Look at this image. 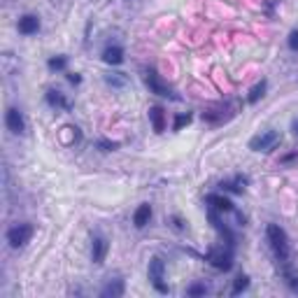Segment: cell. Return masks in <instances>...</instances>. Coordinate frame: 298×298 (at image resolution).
Returning a JSON list of instances; mask_svg holds the SVG:
<instances>
[{"label": "cell", "instance_id": "obj_1", "mask_svg": "<svg viewBox=\"0 0 298 298\" xmlns=\"http://www.w3.org/2000/svg\"><path fill=\"white\" fill-rule=\"evenodd\" d=\"M266 236H268V242H270V250H272V254H275V258H278L280 264H289L292 247H289V238H286L284 228L278 226V224H268Z\"/></svg>", "mask_w": 298, "mask_h": 298}, {"label": "cell", "instance_id": "obj_2", "mask_svg": "<svg viewBox=\"0 0 298 298\" xmlns=\"http://www.w3.org/2000/svg\"><path fill=\"white\" fill-rule=\"evenodd\" d=\"M147 278H149V282L154 284V289L158 294H168V284L163 282V280H166V264H163L158 256H154L152 261H149Z\"/></svg>", "mask_w": 298, "mask_h": 298}, {"label": "cell", "instance_id": "obj_3", "mask_svg": "<svg viewBox=\"0 0 298 298\" xmlns=\"http://www.w3.org/2000/svg\"><path fill=\"white\" fill-rule=\"evenodd\" d=\"M233 247H226V250H224V247H214V250H210L208 252V264L212 266V268H217V270H230V268H233Z\"/></svg>", "mask_w": 298, "mask_h": 298}, {"label": "cell", "instance_id": "obj_4", "mask_svg": "<svg viewBox=\"0 0 298 298\" xmlns=\"http://www.w3.org/2000/svg\"><path fill=\"white\" fill-rule=\"evenodd\" d=\"M280 144V133L278 130H264L250 140V149L252 152H270Z\"/></svg>", "mask_w": 298, "mask_h": 298}, {"label": "cell", "instance_id": "obj_5", "mask_svg": "<svg viewBox=\"0 0 298 298\" xmlns=\"http://www.w3.org/2000/svg\"><path fill=\"white\" fill-rule=\"evenodd\" d=\"M30 238H33V226L30 224H16V226H12V228L7 230V242L14 250L24 247Z\"/></svg>", "mask_w": 298, "mask_h": 298}, {"label": "cell", "instance_id": "obj_6", "mask_svg": "<svg viewBox=\"0 0 298 298\" xmlns=\"http://www.w3.org/2000/svg\"><path fill=\"white\" fill-rule=\"evenodd\" d=\"M5 124H7V128L12 130L14 136H21V133L26 130V122H24V114H21L16 108H7V112H5Z\"/></svg>", "mask_w": 298, "mask_h": 298}, {"label": "cell", "instance_id": "obj_7", "mask_svg": "<svg viewBox=\"0 0 298 298\" xmlns=\"http://www.w3.org/2000/svg\"><path fill=\"white\" fill-rule=\"evenodd\" d=\"M144 82H147V86H149V91H152V94H156V96H170V86L161 80V74L156 72V70H149L147 77H144Z\"/></svg>", "mask_w": 298, "mask_h": 298}, {"label": "cell", "instance_id": "obj_8", "mask_svg": "<svg viewBox=\"0 0 298 298\" xmlns=\"http://www.w3.org/2000/svg\"><path fill=\"white\" fill-rule=\"evenodd\" d=\"M108 250H110L108 240L102 236H94V240H91V258H94V264L100 266L105 261V256H108Z\"/></svg>", "mask_w": 298, "mask_h": 298}, {"label": "cell", "instance_id": "obj_9", "mask_svg": "<svg viewBox=\"0 0 298 298\" xmlns=\"http://www.w3.org/2000/svg\"><path fill=\"white\" fill-rule=\"evenodd\" d=\"M21 35H35L40 30V16H35V14H24L19 16V24H16Z\"/></svg>", "mask_w": 298, "mask_h": 298}, {"label": "cell", "instance_id": "obj_10", "mask_svg": "<svg viewBox=\"0 0 298 298\" xmlns=\"http://www.w3.org/2000/svg\"><path fill=\"white\" fill-rule=\"evenodd\" d=\"M205 200H208V205H210L212 210H217V212H233V203H230V198L222 196V194H210Z\"/></svg>", "mask_w": 298, "mask_h": 298}, {"label": "cell", "instance_id": "obj_11", "mask_svg": "<svg viewBox=\"0 0 298 298\" xmlns=\"http://www.w3.org/2000/svg\"><path fill=\"white\" fill-rule=\"evenodd\" d=\"M102 61L108 63V66H119V63H124V49L119 47V44H110V47H105V52H102Z\"/></svg>", "mask_w": 298, "mask_h": 298}, {"label": "cell", "instance_id": "obj_12", "mask_svg": "<svg viewBox=\"0 0 298 298\" xmlns=\"http://www.w3.org/2000/svg\"><path fill=\"white\" fill-rule=\"evenodd\" d=\"M149 122H152L156 133H163L166 130V112H163V108L154 105V108L149 110Z\"/></svg>", "mask_w": 298, "mask_h": 298}, {"label": "cell", "instance_id": "obj_13", "mask_svg": "<svg viewBox=\"0 0 298 298\" xmlns=\"http://www.w3.org/2000/svg\"><path fill=\"white\" fill-rule=\"evenodd\" d=\"M149 219H152V205L142 203L136 210V214H133V224H136V228H144L149 224Z\"/></svg>", "mask_w": 298, "mask_h": 298}, {"label": "cell", "instance_id": "obj_14", "mask_svg": "<svg viewBox=\"0 0 298 298\" xmlns=\"http://www.w3.org/2000/svg\"><path fill=\"white\" fill-rule=\"evenodd\" d=\"M44 98H47V102L52 105V108H56V110H70V102L66 100V96H63L61 91H56V88H49Z\"/></svg>", "mask_w": 298, "mask_h": 298}, {"label": "cell", "instance_id": "obj_15", "mask_svg": "<svg viewBox=\"0 0 298 298\" xmlns=\"http://www.w3.org/2000/svg\"><path fill=\"white\" fill-rule=\"evenodd\" d=\"M102 298H119L124 296V280H112V282H108V286L100 292Z\"/></svg>", "mask_w": 298, "mask_h": 298}, {"label": "cell", "instance_id": "obj_16", "mask_svg": "<svg viewBox=\"0 0 298 298\" xmlns=\"http://www.w3.org/2000/svg\"><path fill=\"white\" fill-rule=\"evenodd\" d=\"M282 275H284V282L289 284V289L294 294H298V272H294L286 264H282Z\"/></svg>", "mask_w": 298, "mask_h": 298}, {"label": "cell", "instance_id": "obj_17", "mask_svg": "<svg viewBox=\"0 0 298 298\" xmlns=\"http://www.w3.org/2000/svg\"><path fill=\"white\" fill-rule=\"evenodd\" d=\"M266 88H268V82L261 80L256 86L250 91V96H247V102H252V105H254V102H258V100H261V98L266 96Z\"/></svg>", "mask_w": 298, "mask_h": 298}, {"label": "cell", "instance_id": "obj_18", "mask_svg": "<svg viewBox=\"0 0 298 298\" xmlns=\"http://www.w3.org/2000/svg\"><path fill=\"white\" fill-rule=\"evenodd\" d=\"M47 68L49 70H66L68 68V58H66V56H52V58H49L47 61Z\"/></svg>", "mask_w": 298, "mask_h": 298}, {"label": "cell", "instance_id": "obj_19", "mask_svg": "<svg viewBox=\"0 0 298 298\" xmlns=\"http://www.w3.org/2000/svg\"><path fill=\"white\" fill-rule=\"evenodd\" d=\"M247 286H250V278H247V275H238L236 282H233V289H230V294H233V296H238V294H242Z\"/></svg>", "mask_w": 298, "mask_h": 298}, {"label": "cell", "instance_id": "obj_20", "mask_svg": "<svg viewBox=\"0 0 298 298\" xmlns=\"http://www.w3.org/2000/svg\"><path fill=\"white\" fill-rule=\"evenodd\" d=\"M105 82H108L110 86H124V84H126V74L124 72H112V74L105 77Z\"/></svg>", "mask_w": 298, "mask_h": 298}, {"label": "cell", "instance_id": "obj_21", "mask_svg": "<svg viewBox=\"0 0 298 298\" xmlns=\"http://www.w3.org/2000/svg\"><path fill=\"white\" fill-rule=\"evenodd\" d=\"M186 124H191V114H177L175 116V124H172V130L184 128Z\"/></svg>", "mask_w": 298, "mask_h": 298}, {"label": "cell", "instance_id": "obj_22", "mask_svg": "<svg viewBox=\"0 0 298 298\" xmlns=\"http://www.w3.org/2000/svg\"><path fill=\"white\" fill-rule=\"evenodd\" d=\"M208 294V286L205 284H191L186 289V296H205Z\"/></svg>", "mask_w": 298, "mask_h": 298}, {"label": "cell", "instance_id": "obj_23", "mask_svg": "<svg viewBox=\"0 0 298 298\" xmlns=\"http://www.w3.org/2000/svg\"><path fill=\"white\" fill-rule=\"evenodd\" d=\"M286 44H289V49H292V52H298V28H294L292 33H289V40H286Z\"/></svg>", "mask_w": 298, "mask_h": 298}, {"label": "cell", "instance_id": "obj_24", "mask_svg": "<svg viewBox=\"0 0 298 298\" xmlns=\"http://www.w3.org/2000/svg\"><path fill=\"white\" fill-rule=\"evenodd\" d=\"M98 147H100L102 152H112V149H116V142H110V140H100V142H98Z\"/></svg>", "mask_w": 298, "mask_h": 298}, {"label": "cell", "instance_id": "obj_25", "mask_svg": "<svg viewBox=\"0 0 298 298\" xmlns=\"http://www.w3.org/2000/svg\"><path fill=\"white\" fill-rule=\"evenodd\" d=\"M294 158H298V152H292V154H286V156H282V158H280V161H282V163H292Z\"/></svg>", "mask_w": 298, "mask_h": 298}, {"label": "cell", "instance_id": "obj_26", "mask_svg": "<svg viewBox=\"0 0 298 298\" xmlns=\"http://www.w3.org/2000/svg\"><path fill=\"white\" fill-rule=\"evenodd\" d=\"M68 82H70V84H80L82 77H80L77 72H70V74H68Z\"/></svg>", "mask_w": 298, "mask_h": 298}, {"label": "cell", "instance_id": "obj_27", "mask_svg": "<svg viewBox=\"0 0 298 298\" xmlns=\"http://www.w3.org/2000/svg\"><path fill=\"white\" fill-rule=\"evenodd\" d=\"M292 130H294V136L298 138V119H294L292 122Z\"/></svg>", "mask_w": 298, "mask_h": 298}]
</instances>
